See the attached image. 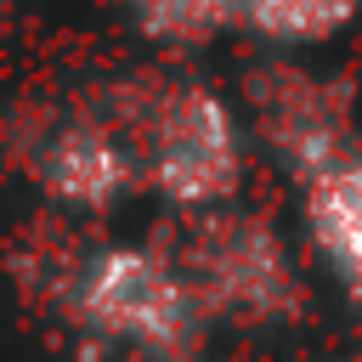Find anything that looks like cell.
I'll return each mask as SVG.
<instances>
[{"label":"cell","mask_w":362,"mask_h":362,"mask_svg":"<svg viewBox=\"0 0 362 362\" xmlns=\"http://www.w3.org/2000/svg\"><path fill=\"white\" fill-rule=\"evenodd\" d=\"M339 362H351V356H339Z\"/></svg>","instance_id":"obj_8"},{"label":"cell","mask_w":362,"mask_h":362,"mask_svg":"<svg viewBox=\"0 0 362 362\" xmlns=\"http://www.w3.org/2000/svg\"><path fill=\"white\" fill-rule=\"evenodd\" d=\"M204 283L238 311H277L288 294V260L260 221H221L204 249Z\"/></svg>","instance_id":"obj_4"},{"label":"cell","mask_w":362,"mask_h":362,"mask_svg":"<svg viewBox=\"0 0 362 362\" xmlns=\"http://www.w3.org/2000/svg\"><path fill=\"white\" fill-rule=\"evenodd\" d=\"M130 175H136V164H130L124 141L96 119H68L40 147V187L74 209H107L113 198H124Z\"/></svg>","instance_id":"obj_3"},{"label":"cell","mask_w":362,"mask_h":362,"mask_svg":"<svg viewBox=\"0 0 362 362\" xmlns=\"http://www.w3.org/2000/svg\"><path fill=\"white\" fill-rule=\"evenodd\" d=\"M238 175H243V136L232 107L204 85H181L158 96V107L147 113L153 192L175 209H209L238 192Z\"/></svg>","instance_id":"obj_1"},{"label":"cell","mask_w":362,"mask_h":362,"mask_svg":"<svg viewBox=\"0 0 362 362\" xmlns=\"http://www.w3.org/2000/svg\"><path fill=\"white\" fill-rule=\"evenodd\" d=\"M74 311L85 328L102 339L147 345V351H175L198 328V294L192 283L153 249H102L85 260L74 283Z\"/></svg>","instance_id":"obj_2"},{"label":"cell","mask_w":362,"mask_h":362,"mask_svg":"<svg viewBox=\"0 0 362 362\" xmlns=\"http://www.w3.org/2000/svg\"><path fill=\"white\" fill-rule=\"evenodd\" d=\"M305 232L362 305V153H339L305 175Z\"/></svg>","instance_id":"obj_5"},{"label":"cell","mask_w":362,"mask_h":362,"mask_svg":"<svg viewBox=\"0 0 362 362\" xmlns=\"http://www.w3.org/2000/svg\"><path fill=\"white\" fill-rule=\"evenodd\" d=\"M124 6L147 40H170V45H192L238 23V0H124Z\"/></svg>","instance_id":"obj_7"},{"label":"cell","mask_w":362,"mask_h":362,"mask_svg":"<svg viewBox=\"0 0 362 362\" xmlns=\"http://www.w3.org/2000/svg\"><path fill=\"white\" fill-rule=\"evenodd\" d=\"M362 0H238V23H249L266 40L283 45H305V40H328L356 17Z\"/></svg>","instance_id":"obj_6"}]
</instances>
